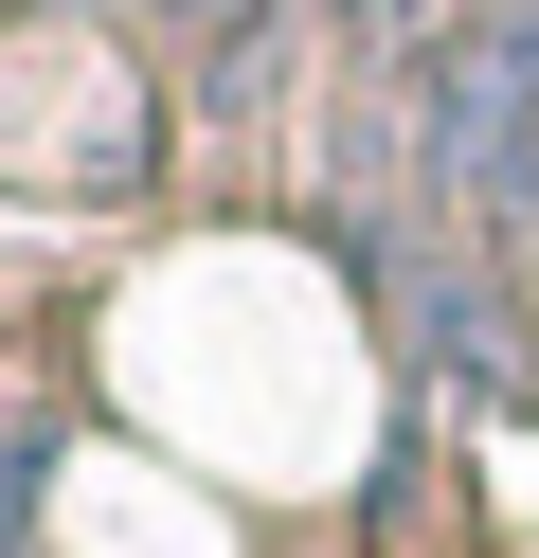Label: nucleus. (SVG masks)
<instances>
[{"label":"nucleus","instance_id":"f03ea898","mask_svg":"<svg viewBox=\"0 0 539 558\" xmlns=\"http://www.w3.org/2000/svg\"><path fill=\"white\" fill-rule=\"evenodd\" d=\"M395 325H414L450 378H503V289L467 253H395Z\"/></svg>","mask_w":539,"mask_h":558},{"label":"nucleus","instance_id":"20e7f679","mask_svg":"<svg viewBox=\"0 0 539 558\" xmlns=\"http://www.w3.org/2000/svg\"><path fill=\"white\" fill-rule=\"evenodd\" d=\"M450 19H467V0H378V37H450Z\"/></svg>","mask_w":539,"mask_h":558},{"label":"nucleus","instance_id":"f257e3e1","mask_svg":"<svg viewBox=\"0 0 539 558\" xmlns=\"http://www.w3.org/2000/svg\"><path fill=\"white\" fill-rule=\"evenodd\" d=\"M431 162L486 217H539V0H503L486 37L431 54Z\"/></svg>","mask_w":539,"mask_h":558},{"label":"nucleus","instance_id":"39448f33","mask_svg":"<svg viewBox=\"0 0 539 558\" xmlns=\"http://www.w3.org/2000/svg\"><path fill=\"white\" fill-rule=\"evenodd\" d=\"M270 19H287V0H234V19H216V37H270Z\"/></svg>","mask_w":539,"mask_h":558},{"label":"nucleus","instance_id":"7ed1b4c3","mask_svg":"<svg viewBox=\"0 0 539 558\" xmlns=\"http://www.w3.org/2000/svg\"><path fill=\"white\" fill-rule=\"evenodd\" d=\"M19 522H36V433L0 414V541H19Z\"/></svg>","mask_w":539,"mask_h":558},{"label":"nucleus","instance_id":"423d86ee","mask_svg":"<svg viewBox=\"0 0 539 558\" xmlns=\"http://www.w3.org/2000/svg\"><path fill=\"white\" fill-rule=\"evenodd\" d=\"M198 19H234V0H198Z\"/></svg>","mask_w":539,"mask_h":558}]
</instances>
